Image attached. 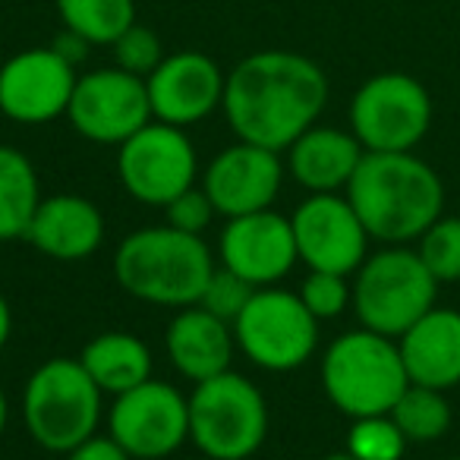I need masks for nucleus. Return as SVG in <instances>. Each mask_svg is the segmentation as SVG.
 <instances>
[{"label":"nucleus","mask_w":460,"mask_h":460,"mask_svg":"<svg viewBox=\"0 0 460 460\" xmlns=\"http://www.w3.org/2000/svg\"><path fill=\"white\" fill-rule=\"evenodd\" d=\"M64 29L89 45H114L136 22V0H58Z\"/></svg>","instance_id":"b1692460"},{"label":"nucleus","mask_w":460,"mask_h":460,"mask_svg":"<svg viewBox=\"0 0 460 460\" xmlns=\"http://www.w3.org/2000/svg\"><path fill=\"white\" fill-rule=\"evenodd\" d=\"M366 148L353 133L338 127H309L288 148V171L309 192L347 190Z\"/></svg>","instance_id":"412c9836"},{"label":"nucleus","mask_w":460,"mask_h":460,"mask_svg":"<svg viewBox=\"0 0 460 460\" xmlns=\"http://www.w3.org/2000/svg\"><path fill=\"white\" fill-rule=\"evenodd\" d=\"M328 104V76L315 60L294 51H256L224 83V117L240 142L284 152Z\"/></svg>","instance_id":"f257e3e1"},{"label":"nucleus","mask_w":460,"mask_h":460,"mask_svg":"<svg viewBox=\"0 0 460 460\" xmlns=\"http://www.w3.org/2000/svg\"><path fill=\"white\" fill-rule=\"evenodd\" d=\"M217 250L224 269L237 271L252 288H271L300 262L290 217L271 208L227 217Z\"/></svg>","instance_id":"2eb2a0df"},{"label":"nucleus","mask_w":460,"mask_h":460,"mask_svg":"<svg viewBox=\"0 0 460 460\" xmlns=\"http://www.w3.org/2000/svg\"><path fill=\"white\" fill-rule=\"evenodd\" d=\"M26 429L45 451L70 454L98 432L102 388L79 359H48L32 372L22 394Z\"/></svg>","instance_id":"39448f33"},{"label":"nucleus","mask_w":460,"mask_h":460,"mask_svg":"<svg viewBox=\"0 0 460 460\" xmlns=\"http://www.w3.org/2000/svg\"><path fill=\"white\" fill-rule=\"evenodd\" d=\"M391 420L397 422L407 441L429 445L451 429V403H447L445 391L410 382L407 391L391 407Z\"/></svg>","instance_id":"393cba45"},{"label":"nucleus","mask_w":460,"mask_h":460,"mask_svg":"<svg viewBox=\"0 0 460 460\" xmlns=\"http://www.w3.org/2000/svg\"><path fill=\"white\" fill-rule=\"evenodd\" d=\"M432 127V98L410 73H378L350 102V133L366 152H413Z\"/></svg>","instance_id":"6e6552de"},{"label":"nucleus","mask_w":460,"mask_h":460,"mask_svg":"<svg viewBox=\"0 0 460 460\" xmlns=\"http://www.w3.org/2000/svg\"><path fill=\"white\" fill-rule=\"evenodd\" d=\"M322 460H357L350 451H338V454H328V457H322Z\"/></svg>","instance_id":"c9c22d12"},{"label":"nucleus","mask_w":460,"mask_h":460,"mask_svg":"<svg viewBox=\"0 0 460 460\" xmlns=\"http://www.w3.org/2000/svg\"><path fill=\"white\" fill-rule=\"evenodd\" d=\"M410 441L391 420V413L382 416H359L353 420L347 435V451L357 460H401Z\"/></svg>","instance_id":"a878e982"},{"label":"nucleus","mask_w":460,"mask_h":460,"mask_svg":"<svg viewBox=\"0 0 460 460\" xmlns=\"http://www.w3.org/2000/svg\"><path fill=\"white\" fill-rule=\"evenodd\" d=\"M211 271L215 259L205 240L171 224L136 230L114 252L117 284L155 306H199Z\"/></svg>","instance_id":"7ed1b4c3"},{"label":"nucleus","mask_w":460,"mask_h":460,"mask_svg":"<svg viewBox=\"0 0 460 460\" xmlns=\"http://www.w3.org/2000/svg\"><path fill=\"white\" fill-rule=\"evenodd\" d=\"M420 259L435 281H460V217H438L420 237Z\"/></svg>","instance_id":"bb28decb"},{"label":"nucleus","mask_w":460,"mask_h":460,"mask_svg":"<svg viewBox=\"0 0 460 460\" xmlns=\"http://www.w3.org/2000/svg\"><path fill=\"white\" fill-rule=\"evenodd\" d=\"M66 117L83 139L98 146H123L129 136L152 123L146 79L120 66L85 73L76 79Z\"/></svg>","instance_id":"f8f14e48"},{"label":"nucleus","mask_w":460,"mask_h":460,"mask_svg":"<svg viewBox=\"0 0 460 460\" xmlns=\"http://www.w3.org/2000/svg\"><path fill=\"white\" fill-rule=\"evenodd\" d=\"M403 369L410 382L426 388L460 385V313L457 309H429L416 325L397 338Z\"/></svg>","instance_id":"6ab92c4d"},{"label":"nucleus","mask_w":460,"mask_h":460,"mask_svg":"<svg viewBox=\"0 0 460 460\" xmlns=\"http://www.w3.org/2000/svg\"><path fill=\"white\" fill-rule=\"evenodd\" d=\"M111 51H114V60L120 70L133 73V76H142V79L152 76L155 66L164 60L161 39L152 32V29L139 26V22H133V26L111 45Z\"/></svg>","instance_id":"c756f323"},{"label":"nucleus","mask_w":460,"mask_h":460,"mask_svg":"<svg viewBox=\"0 0 460 460\" xmlns=\"http://www.w3.org/2000/svg\"><path fill=\"white\" fill-rule=\"evenodd\" d=\"M300 300L319 322L338 319L347 306L353 303V288L347 284V275L334 271H309L300 288Z\"/></svg>","instance_id":"c85d7f7f"},{"label":"nucleus","mask_w":460,"mask_h":460,"mask_svg":"<svg viewBox=\"0 0 460 460\" xmlns=\"http://www.w3.org/2000/svg\"><path fill=\"white\" fill-rule=\"evenodd\" d=\"M438 281L420 252L407 246H388V250L366 256L357 269L353 281V309L363 328L385 338H401L410 325L435 309Z\"/></svg>","instance_id":"0eeeda50"},{"label":"nucleus","mask_w":460,"mask_h":460,"mask_svg":"<svg viewBox=\"0 0 460 460\" xmlns=\"http://www.w3.org/2000/svg\"><path fill=\"white\" fill-rule=\"evenodd\" d=\"M79 363L102 388V394L114 397L152 378V350L127 332H108L92 338Z\"/></svg>","instance_id":"4be33fe9"},{"label":"nucleus","mask_w":460,"mask_h":460,"mask_svg":"<svg viewBox=\"0 0 460 460\" xmlns=\"http://www.w3.org/2000/svg\"><path fill=\"white\" fill-rule=\"evenodd\" d=\"M269 435V403L240 372L196 385L190 397V441L211 460H246Z\"/></svg>","instance_id":"423d86ee"},{"label":"nucleus","mask_w":460,"mask_h":460,"mask_svg":"<svg viewBox=\"0 0 460 460\" xmlns=\"http://www.w3.org/2000/svg\"><path fill=\"white\" fill-rule=\"evenodd\" d=\"M294 227L296 256L309 265V271H334V275H353L366 262V234L363 221L338 192H309L306 202L296 205L290 215Z\"/></svg>","instance_id":"ddd939ff"},{"label":"nucleus","mask_w":460,"mask_h":460,"mask_svg":"<svg viewBox=\"0 0 460 460\" xmlns=\"http://www.w3.org/2000/svg\"><path fill=\"white\" fill-rule=\"evenodd\" d=\"M10 332H13V313H10V303L4 300V294H0V350L7 347Z\"/></svg>","instance_id":"72a5a7b5"},{"label":"nucleus","mask_w":460,"mask_h":460,"mask_svg":"<svg viewBox=\"0 0 460 460\" xmlns=\"http://www.w3.org/2000/svg\"><path fill=\"white\" fill-rule=\"evenodd\" d=\"M76 79V66L54 48L20 51L0 66V111L26 127L51 123L66 114Z\"/></svg>","instance_id":"4468645a"},{"label":"nucleus","mask_w":460,"mask_h":460,"mask_svg":"<svg viewBox=\"0 0 460 460\" xmlns=\"http://www.w3.org/2000/svg\"><path fill=\"white\" fill-rule=\"evenodd\" d=\"M66 460H133V457H129L111 435L95 432L92 438H85L83 445L73 447V451L66 454Z\"/></svg>","instance_id":"2f4dec72"},{"label":"nucleus","mask_w":460,"mask_h":460,"mask_svg":"<svg viewBox=\"0 0 460 460\" xmlns=\"http://www.w3.org/2000/svg\"><path fill=\"white\" fill-rule=\"evenodd\" d=\"M224 83H227V76L208 54H171L146 79L152 117L161 123H171V127H192L221 108Z\"/></svg>","instance_id":"f3484780"},{"label":"nucleus","mask_w":460,"mask_h":460,"mask_svg":"<svg viewBox=\"0 0 460 460\" xmlns=\"http://www.w3.org/2000/svg\"><path fill=\"white\" fill-rule=\"evenodd\" d=\"M215 215L217 211L211 199L205 196V190H196V186L183 190L177 199L164 205V224H171L173 230H183V234H196V237L208 227Z\"/></svg>","instance_id":"7c9ffc66"},{"label":"nucleus","mask_w":460,"mask_h":460,"mask_svg":"<svg viewBox=\"0 0 460 460\" xmlns=\"http://www.w3.org/2000/svg\"><path fill=\"white\" fill-rule=\"evenodd\" d=\"M256 290L259 288H252V284L246 281V278H240L237 271L215 269L208 278V284H205V294H202V300H199V306H202L205 313L217 315L221 322H227V325H234Z\"/></svg>","instance_id":"cd10ccee"},{"label":"nucleus","mask_w":460,"mask_h":460,"mask_svg":"<svg viewBox=\"0 0 460 460\" xmlns=\"http://www.w3.org/2000/svg\"><path fill=\"white\" fill-rule=\"evenodd\" d=\"M347 202L372 240L403 246L441 217L445 186L413 152H366L347 183Z\"/></svg>","instance_id":"f03ea898"},{"label":"nucleus","mask_w":460,"mask_h":460,"mask_svg":"<svg viewBox=\"0 0 460 460\" xmlns=\"http://www.w3.org/2000/svg\"><path fill=\"white\" fill-rule=\"evenodd\" d=\"M196 148L183 127L152 120L133 133L120 146L117 155V173H120L123 190L146 205L164 208L171 199L183 190L196 186Z\"/></svg>","instance_id":"9d476101"},{"label":"nucleus","mask_w":460,"mask_h":460,"mask_svg":"<svg viewBox=\"0 0 460 460\" xmlns=\"http://www.w3.org/2000/svg\"><path fill=\"white\" fill-rule=\"evenodd\" d=\"M322 385L341 413L350 420L391 413L397 397L407 391L410 376L403 369L401 347L369 328L347 332L325 350Z\"/></svg>","instance_id":"20e7f679"},{"label":"nucleus","mask_w":460,"mask_h":460,"mask_svg":"<svg viewBox=\"0 0 460 460\" xmlns=\"http://www.w3.org/2000/svg\"><path fill=\"white\" fill-rule=\"evenodd\" d=\"M447 460H460V457H447Z\"/></svg>","instance_id":"e433bc0d"},{"label":"nucleus","mask_w":460,"mask_h":460,"mask_svg":"<svg viewBox=\"0 0 460 460\" xmlns=\"http://www.w3.org/2000/svg\"><path fill=\"white\" fill-rule=\"evenodd\" d=\"M230 328L240 350L269 372L300 369L319 347V319L300 294L278 288L256 290Z\"/></svg>","instance_id":"1a4fd4ad"},{"label":"nucleus","mask_w":460,"mask_h":460,"mask_svg":"<svg viewBox=\"0 0 460 460\" xmlns=\"http://www.w3.org/2000/svg\"><path fill=\"white\" fill-rule=\"evenodd\" d=\"M26 240L45 256L58 262H79L89 259L104 240V217L95 202L83 196H51L41 199Z\"/></svg>","instance_id":"a211bd4d"},{"label":"nucleus","mask_w":460,"mask_h":460,"mask_svg":"<svg viewBox=\"0 0 460 460\" xmlns=\"http://www.w3.org/2000/svg\"><path fill=\"white\" fill-rule=\"evenodd\" d=\"M7 420H10V403H7L4 388H0V435H4V429H7Z\"/></svg>","instance_id":"f704fd0d"},{"label":"nucleus","mask_w":460,"mask_h":460,"mask_svg":"<svg viewBox=\"0 0 460 460\" xmlns=\"http://www.w3.org/2000/svg\"><path fill=\"white\" fill-rule=\"evenodd\" d=\"M234 328L202 306H186L171 319L164 334V347L180 376L190 382H205L230 369L234 357Z\"/></svg>","instance_id":"aec40b11"},{"label":"nucleus","mask_w":460,"mask_h":460,"mask_svg":"<svg viewBox=\"0 0 460 460\" xmlns=\"http://www.w3.org/2000/svg\"><path fill=\"white\" fill-rule=\"evenodd\" d=\"M281 180L284 161L278 158V152L252 146V142H237L208 161L202 190L217 215L240 217L271 208V202L281 192Z\"/></svg>","instance_id":"dca6fc26"},{"label":"nucleus","mask_w":460,"mask_h":460,"mask_svg":"<svg viewBox=\"0 0 460 460\" xmlns=\"http://www.w3.org/2000/svg\"><path fill=\"white\" fill-rule=\"evenodd\" d=\"M108 429L129 457L161 460L190 438V397L173 385L148 378L114 397Z\"/></svg>","instance_id":"9b49d317"},{"label":"nucleus","mask_w":460,"mask_h":460,"mask_svg":"<svg viewBox=\"0 0 460 460\" xmlns=\"http://www.w3.org/2000/svg\"><path fill=\"white\" fill-rule=\"evenodd\" d=\"M39 205V173L29 155L13 146H0V243L26 237Z\"/></svg>","instance_id":"5701e85b"},{"label":"nucleus","mask_w":460,"mask_h":460,"mask_svg":"<svg viewBox=\"0 0 460 460\" xmlns=\"http://www.w3.org/2000/svg\"><path fill=\"white\" fill-rule=\"evenodd\" d=\"M54 51L60 54V58L66 60V64H73V66H79L85 58H89V51H92V45L83 39V35H76V32H70V29H64V32L54 39Z\"/></svg>","instance_id":"473e14b6"}]
</instances>
